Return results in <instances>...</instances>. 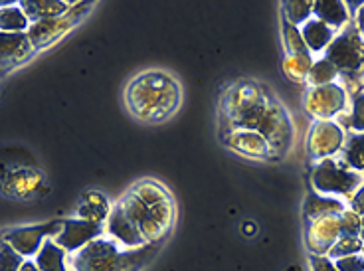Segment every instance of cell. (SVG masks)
<instances>
[{"mask_svg": "<svg viewBox=\"0 0 364 271\" xmlns=\"http://www.w3.org/2000/svg\"><path fill=\"white\" fill-rule=\"evenodd\" d=\"M123 212L145 235L146 244H155L168 234L174 222L171 194L155 181H143L129 190L119 202Z\"/></svg>", "mask_w": 364, "mask_h": 271, "instance_id": "obj_1", "label": "cell"}, {"mask_svg": "<svg viewBox=\"0 0 364 271\" xmlns=\"http://www.w3.org/2000/svg\"><path fill=\"white\" fill-rule=\"evenodd\" d=\"M125 100L136 119L159 123L176 111L181 103V87L166 73L146 72L131 82Z\"/></svg>", "mask_w": 364, "mask_h": 271, "instance_id": "obj_2", "label": "cell"}, {"mask_svg": "<svg viewBox=\"0 0 364 271\" xmlns=\"http://www.w3.org/2000/svg\"><path fill=\"white\" fill-rule=\"evenodd\" d=\"M155 253V244L121 250L113 240L97 238L75 253L72 271H141Z\"/></svg>", "mask_w": 364, "mask_h": 271, "instance_id": "obj_3", "label": "cell"}, {"mask_svg": "<svg viewBox=\"0 0 364 271\" xmlns=\"http://www.w3.org/2000/svg\"><path fill=\"white\" fill-rule=\"evenodd\" d=\"M234 129H250L264 137L269 145V153H283V149L289 143V121L285 117L283 109L273 103V101L265 100L262 105L252 109L247 115L234 123Z\"/></svg>", "mask_w": 364, "mask_h": 271, "instance_id": "obj_4", "label": "cell"}, {"mask_svg": "<svg viewBox=\"0 0 364 271\" xmlns=\"http://www.w3.org/2000/svg\"><path fill=\"white\" fill-rule=\"evenodd\" d=\"M311 184L323 196H355L363 186V174L348 169L343 161L333 156L321 159L311 172Z\"/></svg>", "mask_w": 364, "mask_h": 271, "instance_id": "obj_5", "label": "cell"}, {"mask_svg": "<svg viewBox=\"0 0 364 271\" xmlns=\"http://www.w3.org/2000/svg\"><path fill=\"white\" fill-rule=\"evenodd\" d=\"M325 60L333 63L338 73L356 75L364 70V38L356 28L346 30L345 34L335 38L325 50Z\"/></svg>", "mask_w": 364, "mask_h": 271, "instance_id": "obj_6", "label": "cell"}, {"mask_svg": "<svg viewBox=\"0 0 364 271\" xmlns=\"http://www.w3.org/2000/svg\"><path fill=\"white\" fill-rule=\"evenodd\" d=\"M345 103L346 93L337 83L311 87L305 95V109L317 121H328L331 117H335L345 109Z\"/></svg>", "mask_w": 364, "mask_h": 271, "instance_id": "obj_7", "label": "cell"}, {"mask_svg": "<svg viewBox=\"0 0 364 271\" xmlns=\"http://www.w3.org/2000/svg\"><path fill=\"white\" fill-rule=\"evenodd\" d=\"M64 228V220H55L50 224H42V226H30V228H16V230H10L4 235H0L2 240H6L22 257L28 255H34L40 252V248L46 242L48 235L60 234Z\"/></svg>", "mask_w": 364, "mask_h": 271, "instance_id": "obj_8", "label": "cell"}, {"mask_svg": "<svg viewBox=\"0 0 364 271\" xmlns=\"http://www.w3.org/2000/svg\"><path fill=\"white\" fill-rule=\"evenodd\" d=\"M265 100H267L265 93L257 85H254V83H240V85L232 87L224 95L222 111H224L228 121L234 125L236 121H240L244 115H247L252 109L262 105Z\"/></svg>", "mask_w": 364, "mask_h": 271, "instance_id": "obj_9", "label": "cell"}, {"mask_svg": "<svg viewBox=\"0 0 364 271\" xmlns=\"http://www.w3.org/2000/svg\"><path fill=\"white\" fill-rule=\"evenodd\" d=\"M345 133L337 123L333 121H317L309 133L307 149L313 159H328L343 149Z\"/></svg>", "mask_w": 364, "mask_h": 271, "instance_id": "obj_10", "label": "cell"}, {"mask_svg": "<svg viewBox=\"0 0 364 271\" xmlns=\"http://www.w3.org/2000/svg\"><path fill=\"white\" fill-rule=\"evenodd\" d=\"M103 232L100 222L90 220H64L62 232L55 235V244L68 252H80L82 248L97 240Z\"/></svg>", "mask_w": 364, "mask_h": 271, "instance_id": "obj_11", "label": "cell"}, {"mask_svg": "<svg viewBox=\"0 0 364 271\" xmlns=\"http://www.w3.org/2000/svg\"><path fill=\"white\" fill-rule=\"evenodd\" d=\"M34 52L26 32H0V72H9L26 62Z\"/></svg>", "mask_w": 364, "mask_h": 271, "instance_id": "obj_12", "label": "cell"}, {"mask_svg": "<svg viewBox=\"0 0 364 271\" xmlns=\"http://www.w3.org/2000/svg\"><path fill=\"white\" fill-rule=\"evenodd\" d=\"M107 232H109L111 240L125 250L146 245L145 235L141 234V230L129 220L127 214L121 208V204L111 208L109 216H107Z\"/></svg>", "mask_w": 364, "mask_h": 271, "instance_id": "obj_13", "label": "cell"}, {"mask_svg": "<svg viewBox=\"0 0 364 271\" xmlns=\"http://www.w3.org/2000/svg\"><path fill=\"white\" fill-rule=\"evenodd\" d=\"M341 238V224L338 216L317 218L309 222L307 228V248L313 255H327L331 245Z\"/></svg>", "mask_w": 364, "mask_h": 271, "instance_id": "obj_14", "label": "cell"}, {"mask_svg": "<svg viewBox=\"0 0 364 271\" xmlns=\"http://www.w3.org/2000/svg\"><path fill=\"white\" fill-rule=\"evenodd\" d=\"M2 186L10 196L30 198V196H36L40 188L44 186V176L38 169L20 166V169H12L4 174Z\"/></svg>", "mask_w": 364, "mask_h": 271, "instance_id": "obj_15", "label": "cell"}, {"mask_svg": "<svg viewBox=\"0 0 364 271\" xmlns=\"http://www.w3.org/2000/svg\"><path fill=\"white\" fill-rule=\"evenodd\" d=\"M224 143L232 151L250 156V159H265L272 154L264 137L255 131H250V129H230L224 135Z\"/></svg>", "mask_w": 364, "mask_h": 271, "instance_id": "obj_16", "label": "cell"}, {"mask_svg": "<svg viewBox=\"0 0 364 271\" xmlns=\"http://www.w3.org/2000/svg\"><path fill=\"white\" fill-rule=\"evenodd\" d=\"M73 14H64L60 18H48L32 22V26L28 28V38L34 48H46V46L54 44L58 38H62L73 26Z\"/></svg>", "mask_w": 364, "mask_h": 271, "instance_id": "obj_17", "label": "cell"}, {"mask_svg": "<svg viewBox=\"0 0 364 271\" xmlns=\"http://www.w3.org/2000/svg\"><path fill=\"white\" fill-rule=\"evenodd\" d=\"M301 36L305 40L309 54H318V52L327 50L331 42L335 40V30L321 20L309 18L301 26Z\"/></svg>", "mask_w": 364, "mask_h": 271, "instance_id": "obj_18", "label": "cell"}, {"mask_svg": "<svg viewBox=\"0 0 364 271\" xmlns=\"http://www.w3.org/2000/svg\"><path fill=\"white\" fill-rule=\"evenodd\" d=\"M68 2H62V0H28V2H22L20 9L24 10V14L28 16V20H48V18H60L68 14Z\"/></svg>", "mask_w": 364, "mask_h": 271, "instance_id": "obj_19", "label": "cell"}, {"mask_svg": "<svg viewBox=\"0 0 364 271\" xmlns=\"http://www.w3.org/2000/svg\"><path fill=\"white\" fill-rule=\"evenodd\" d=\"M341 212H345V202L333 196H323V194H311L305 200V216L309 222L317 220V218L325 216H338Z\"/></svg>", "mask_w": 364, "mask_h": 271, "instance_id": "obj_20", "label": "cell"}, {"mask_svg": "<svg viewBox=\"0 0 364 271\" xmlns=\"http://www.w3.org/2000/svg\"><path fill=\"white\" fill-rule=\"evenodd\" d=\"M313 16L321 22H325L327 26L338 28L345 26L348 20V9L346 2L338 0H318L313 2Z\"/></svg>", "mask_w": 364, "mask_h": 271, "instance_id": "obj_21", "label": "cell"}, {"mask_svg": "<svg viewBox=\"0 0 364 271\" xmlns=\"http://www.w3.org/2000/svg\"><path fill=\"white\" fill-rule=\"evenodd\" d=\"M38 270L40 271H68L65 265V250L55 244V240H46L40 252L36 253Z\"/></svg>", "mask_w": 364, "mask_h": 271, "instance_id": "obj_22", "label": "cell"}, {"mask_svg": "<svg viewBox=\"0 0 364 271\" xmlns=\"http://www.w3.org/2000/svg\"><path fill=\"white\" fill-rule=\"evenodd\" d=\"M313 55L311 54H295L287 55L283 60V72L291 82H305L309 78L311 68H313Z\"/></svg>", "mask_w": 364, "mask_h": 271, "instance_id": "obj_23", "label": "cell"}, {"mask_svg": "<svg viewBox=\"0 0 364 271\" xmlns=\"http://www.w3.org/2000/svg\"><path fill=\"white\" fill-rule=\"evenodd\" d=\"M87 202H82V206H80V216L83 220H90V222H100L101 220H105V218L109 216V204H107V200L103 198L101 194L97 192H90L87 196H85Z\"/></svg>", "mask_w": 364, "mask_h": 271, "instance_id": "obj_24", "label": "cell"}, {"mask_svg": "<svg viewBox=\"0 0 364 271\" xmlns=\"http://www.w3.org/2000/svg\"><path fill=\"white\" fill-rule=\"evenodd\" d=\"M341 161L353 171L364 172V133H356L348 139Z\"/></svg>", "mask_w": 364, "mask_h": 271, "instance_id": "obj_25", "label": "cell"}, {"mask_svg": "<svg viewBox=\"0 0 364 271\" xmlns=\"http://www.w3.org/2000/svg\"><path fill=\"white\" fill-rule=\"evenodd\" d=\"M283 16H285V22H289L293 26H303L313 16V2L287 0L283 2Z\"/></svg>", "mask_w": 364, "mask_h": 271, "instance_id": "obj_26", "label": "cell"}, {"mask_svg": "<svg viewBox=\"0 0 364 271\" xmlns=\"http://www.w3.org/2000/svg\"><path fill=\"white\" fill-rule=\"evenodd\" d=\"M28 28V16L20 6L0 9V32H24Z\"/></svg>", "mask_w": 364, "mask_h": 271, "instance_id": "obj_27", "label": "cell"}, {"mask_svg": "<svg viewBox=\"0 0 364 271\" xmlns=\"http://www.w3.org/2000/svg\"><path fill=\"white\" fill-rule=\"evenodd\" d=\"M337 78H338L337 68L328 62V60L323 58V60H318V62L313 63L307 82L311 83V87H321V85H331V83H335Z\"/></svg>", "mask_w": 364, "mask_h": 271, "instance_id": "obj_28", "label": "cell"}, {"mask_svg": "<svg viewBox=\"0 0 364 271\" xmlns=\"http://www.w3.org/2000/svg\"><path fill=\"white\" fill-rule=\"evenodd\" d=\"M363 240L358 235H341L335 244L331 245L328 250V257L335 262V260H341V257H346V255H355V253L363 252Z\"/></svg>", "mask_w": 364, "mask_h": 271, "instance_id": "obj_29", "label": "cell"}, {"mask_svg": "<svg viewBox=\"0 0 364 271\" xmlns=\"http://www.w3.org/2000/svg\"><path fill=\"white\" fill-rule=\"evenodd\" d=\"M283 42H285L287 55L309 54V50L305 46V40L301 36V28L293 26L289 22H283Z\"/></svg>", "mask_w": 364, "mask_h": 271, "instance_id": "obj_30", "label": "cell"}, {"mask_svg": "<svg viewBox=\"0 0 364 271\" xmlns=\"http://www.w3.org/2000/svg\"><path fill=\"white\" fill-rule=\"evenodd\" d=\"M24 257L12 245L0 238V271H20Z\"/></svg>", "mask_w": 364, "mask_h": 271, "instance_id": "obj_31", "label": "cell"}, {"mask_svg": "<svg viewBox=\"0 0 364 271\" xmlns=\"http://www.w3.org/2000/svg\"><path fill=\"white\" fill-rule=\"evenodd\" d=\"M338 224H341V235H358L360 238L363 216L356 214L355 210L345 208V212H341L338 214Z\"/></svg>", "mask_w": 364, "mask_h": 271, "instance_id": "obj_32", "label": "cell"}, {"mask_svg": "<svg viewBox=\"0 0 364 271\" xmlns=\"http://www.w3.org/2000/svg\"><path fill=\"white\" fill-rule=\"evenodd\" d=\"M350 127L364 133V93L356 95L355 103H353V115H350Z\"/></svg>", "mask_w": 364, "mask_h": 271, "instance_id": "obj_33", "label": "cell"}, {"mask_svg": "<svg viewBox=\"0 0 364 271\" xmlns=\"http://www.w3.org/2000/svg\"><path fill=\"white\" fill-rule=\"evenodd\" d=\"M338 271H364V255L355 253V255H346L341 260H335Z\"/></svg>", "mask_w": 364, "mask_h": 271, "instance_id": "obj_34", "label": "cell"}, {"mask_svg": "<svg viewBox=\"0 0 364 271\" xmlns=\"http://www.w3.org/2000/svg\"><path fill=\"white\" fill-rule=\"evenodd\" d=\"M311 267L313 271H338L328 255H311Z\"/></svg>", "mask_w": 364, "mask_h": 271, "instance_id": "obj_35", "label": "cell"}, {"mask_svg": "<svg viewBox=\"0 0 364 271\" xmlns=\"http://www.w3.org/2000/svg\"><path fill=\"white\" fill-rule=\"evenodd\" d=\"M350 210H355L356 214L364 216V184L360 188L356 190V194L353 196V202H350Z\"/></svg>", "mask_w": 364, "mask_h": 271, "instance_id": "obj_36", "label": "cell"}, {"mask_svg": "<svg viewBox=\"0 0 364 271\" xmlns=\"http://www.w3.org/2000/svg\"><path fill=\"white\" fill-rule=\"evenodd\" d=\"M356 30H358V34L364 38V4L358 9V14H356Z\"/></svg>", "mask_w": 364, "mask_h": 271, "instance_id": "obj_37", "label": "cell"}, {"mask_svg": "<svg viewBox=\"0 0 364 271\" xmlns=\"http://www.w3.org/2000/svg\"><path fill=\"white\" fill-rule=\"evenodd\" d=\"M20 271H40V270H38V265L34 262H24L22 263V267H20Z\"/></svg>", "mask_w": 364, "mask_h": 271, "instance_id": "obj_38", "label": "cell"}, {"mask_svg": "<svg viewBox=\"0 0 364 271\" xmlns=\"http://www.w3.org/2000/svg\"><path fill=\"white\" fill-rule=\"evenodd\" d=\"M360 240L364 242V216H363V224H360Z\"/></svg>", "mask_w": 364, "mask_h": 271, "instance_id": "obj_39", "label": "cell"}, {"mask_svg": "<svg viewBox=\"0 0 364 271\" xmlns=\"http://www.w3.org/2000/svg\"><path fill=\"white\" fill-rule=\"evenodd\" d=\"M360 253H363V255H364V244H363V252H360Z\"/></svg>", "mask_w": 364, "mask_h": 271, "instance_id": "obj_40", "label": "cell"}]
</instances>
